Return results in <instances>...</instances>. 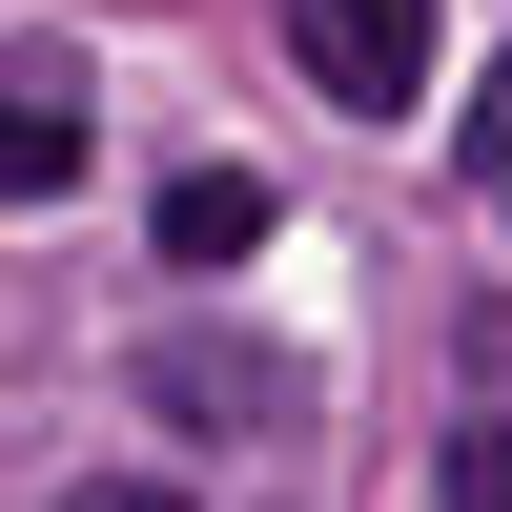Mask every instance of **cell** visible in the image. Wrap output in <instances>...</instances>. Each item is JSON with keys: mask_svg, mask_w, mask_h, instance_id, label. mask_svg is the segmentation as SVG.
<instances>
[{"mask_svg": "<svg viewBox=\"0 0 512 512\" xmlns=\"http://www.w3.org/2000/svg\"><path fill=\"white\" fill-rule=\"evenodd\" d=\"M267 226H287V205H267V164H185V185H164V267H246Z\"/></svg>", "mask_w": 512, "mask_h": 512, "instance_id": "obj_3", "label": "cell"}, {"mask_svg": "<svg viewBox=\"0 0 512 512\" xmlns=\"http://www.w3.org/2000/svg\"><path fill=\"white\" fill-rule=\"evenodd\" d=\"M82 144H103V103H82L62 62H0V205H62Z\"/></svg>", "mask_w": 512, "mask_h": 512, "instance_id": "obj_2", "label": "cell"}, {"mask_svg": "<svg viewBox=\"0 0 512 512\" xmlns=\"http://www.w3.org/2000/svg\"><path fill=\"white\" fill-rule=\"evenodd\" d=\"M472 185H512V62L472 82Z\"/></svg>", "mask_w": 512, "mask_h": 512, "instance_id": "obj_6", "label": "cell"}, {"mask_svg": "<svg viewBox=\"0 0 512 512\" xmlns=\"http://www.w3.org/2000/svg\"><path fill=\"white\" fill-rule=\"evenodd\" d=\"M144 410H287V369H267V349H205V328H185V349H144Z\"/></svg>", "mask_w": 512, "mask_h": 512, "instance_id": "obj_4", "label": "cell"}, {"mask_svg": "<svg viewBox=\"0 0 512 512\" xmlns=\"http://www.w3.org/2000/svg\"><path fill=\"white\" fill-rule=\"evenodd\" d=\"M62 512H185V492H62Z\"/></svg>", "mask_w": 512, "mask_h": 512, "instance_id": "obj_7", "label": "cell"}, {"mask_svg": "<svg viewBox=\"0 0 512 512\" xmlns=\"http://www.w3.org/2000/svg\"><path fill=\"white\" fill-rule=\"evenodd\" d=\"M431 41H451V0H287V62H308L349 123H410V103H431Z\"/></svg>", "mask_w": 512, "mask_h": 512, "instance_id": "obj_1", "label": "cell"}, {"mask_svg": "<svg viewBox=\"0 0 512 512\" xmlns=\"http://www.w3.org/2000/svg\"><path fill=\"white\" fill-rule=\"evenodd\" d=\"M431 492H451V512H512V431H451V451H431Z\"/></svg>", "mask_w": 512, "mask_h": 512, "instance_id": "obj_5", "label": "cell"}]
</instances>
